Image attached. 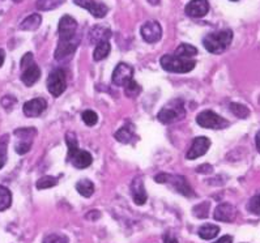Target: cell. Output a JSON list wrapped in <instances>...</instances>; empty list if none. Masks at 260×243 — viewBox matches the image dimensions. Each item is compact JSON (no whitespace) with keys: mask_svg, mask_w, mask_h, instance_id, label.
Listing matches in <instances>:
<instances>
[{"mask_svg":"<svg viewBox=\"0 0 260 243\" xmlns=\"http://www.w3.org/2000/svg\"><path fill=\"white\" fill-rule=\"evenodd\" d=\"M232 41L233 31L230 29H225V30L213 31V33H209L208 36H205L203 40V45H204L205 50L211 54H221L230 46Z\"/></svg>","mask_w":260,"mask_h":243,"instance_id":"1","label":"cell"},{"mask_svg":"<svg viewBox=\"0 0 260 243\" xmlns=\"http://www.w3.org/2000/svg\"><path fill=\"white\" fill-rule=\"evenodd\" d=\"M184 117H186V109L182 99H172L157 114V119L164 124L175 123L178 120L183 119Z\"/></svg>","mask_w":260,"mask_h":243,"instance_id":"2","label":"cell"},{"mask_svg":"<svg viewBox=\"0 0 260 243\" xmlns=\"http://www.w3.org/2000/svg\"><path fill=\"white\" fill-rule=\"evenodd\" d=\"M161 67L168 72L173 74H187V72L192 71L195 68L196 62L192 59L181 58L177 55H164L159 60Z\"/></svg>","mask_w":260,"mask_h":243,"instance_id":"3","label":"cell"},{"mask_svg":"<svg viewBox=\"0 0 260 243\" xmlns=\"http://www.w3.org/2000/svg\"><path fill=\"white\" fill-rule=\"evenodd\" d=\"M196 122L203 128L209 129H222L226 128L229 126V122L226 119H223L218 114L213 113L212 110H204L196 117Z\"/></svg>","mask_w":260,"mask_h":243,"instance_id":"4","label":"cell"},{"mask_svg":"<svg viewBox=\"0 0 260 243\" xmlns=\"http://www.w3.org/2000/svg\"><path fill=\"white\" fill-rule=\"evenodd\" d=\"M67 88L66 74L61 68H56L47 77V89L52 97H60Z\"/></svg>","mask_w":260,"mask_h":243,"instance_id":"5","label":"cell"},{"mask_svg":"<svg viewBox=\"0 0 260 243\" xmlns=\"http://www.w3.org/2000/svg\"><path fill=\"white\" fill-rule=\"evenodd\" d=\"M36 128H19L15 131L17 138L15 145V151L19 154H25L30 151L33 145V138L36 136Z\"/></svg>","mask_w":260,"mask_h":243,"instance_id":"6","label":"cell"},{"mask_svg":"<svg viewBox=\"0 0 260 243\" xmlns=\"http://www.w3.org/2000/svg\"><path fill=\"white\" fill-rule=\"evenodd\" d=\"M80 43V37H74V38H59L58 47L55 50V59L56 60H64V59L71 58L74 55L75 51H76L77 46Z\"/></svg>","mask_w":260,"mask_h":243,"instance_id":"7","label":"cell"},{"mask_svg":"<svg viewBox=\"0 0 260 243\" xmlns=\"http://www.w3.org/2000/svg\"><path fill=\"white\" fill-rule=\"evenodd\" d=\"M113 84L116 86H125L131 80H134V70L127 63H119L113 72Z\"/></svg>","mask_w":260,"mask_h":243,"instance_id":"8","label":"cell"},{"mask_svg":"<svg viewBox=\"0 0 260 243\" xmlns=\"http://www.w3.org/2000/svg\"><path fill=\"white\" fill-rule=\"evenodd\" d=\"M211 148V140L205 136H199V137H195L192 142L191 148L188 149L186 154L187 160H196V158L204 156L208 149Z\"/></svg>","mask_w":260,"mask_h":243,"instance_id":"9","label":"cell"},{"mask_svg":"<svg viewBox=\"0 0 260 243\" xmlns=\"http://www.w3.org/2000/svg\"><path fill=\"white\" fill-rule=\"evenodd\" d=\"M140 33L145 42L156 43L162 37V28L157 21H147L141 26Z\"/></svg>","mask_w":260,"mask_h":243,"instance_id":"10","label":"cell"},{"mask_svg":"<svg viewBox=\"0 0 260 243\" xmlns=\"http://www.w3.org/2000/svg\"><path fill=\"white\" fill-rule=\"evenodd\" d=\"M76 30H77V22L74 17L66 15L63 16L59 21L58 31H59V38H74L76 37Z\"/></svg>","mask_w":260,"mask_h":243,"instance_id":"11","label":"cell"},{"mask_svg":"<svg viewBox=\"0 0 260 243\" xmlns=\"http://www.w3.org/2000/svg\"><path fill=\"white\" fill-rule=\"evenodd\" d=\"M213 217L216 221L233 222L237 217L236 206L230 203L218 204V205L216 206V210H214Z\"/></svg>","mask_w":260,"mask_h":243,"instance_id":"12","label":"cell"},{"mask_svg":"<svg viewBox=\"0 0 260 243\" xmlns=\"http://www.w3.org/2000/svg\"><path fill=\"white\" fill-rule=\"evenodd\" d=\"M184 12L187 16L193 17V19L204 17L209 12L208 0H191L184 8Z\"/></svg>","mask_w":260,"mask_h":243,"instance_id":"13","label":"cell"},{"mask_svg":"<svg viewBox=\"0 0 260 243\" xmlns=\"http://www.w3.org/2000/svg\"><path fill=\"white\" fill-rule=\"evenodd\" d=\"M168 182L175 188L177 192H179V194L183 195V196H187V197L195 196V192H193V190L191 188L190 183L187 182V179L184 178L183 176H168V181H166V183H168Z\"/></svg>","mask_w":260,"mask_h":243,"instance_id":"14","label":"cell"},{"mask_svg":"<svg viewBox=\"0 0 260 243\" xmlns=\"http://www.w3.org/2000/svg\"><path fill=\"white\" fill-rule=\"evenodd\" d=\"M74 3L76 6L85 8L86 11L92 13V16L97 17V19H102L107 13V7L102 3H98L95 0H74Z\"/></svg>","mask_w":260,"mask_h":243,"instance_id":"15","label":"cell"},{"mask_svg":"<svg viewBox=\"0 0 260 243\" xmlns=\"http://www.w3.org/2000/svg\"><path fill=\"white\" fill-rule=\"evenodd\" d=\"M47 102L46 99L43 98H33L30 101H26L24 103V114L29 118H36L40 117L43 111L46 110Z\"/></svg>","mask_w":260,"mask_h":243,"instance_id":"16","label":"cell"},{"mask_svg":"<svg viewBox=\"0 0 260 243\" xmlns=\"http://www.w3.org/2000/svg\"><path fill=\"white\" fill-rule=\"evenodd\" d=\"M131 194L132 197H134L135 204H138V205H144L145 201H147L148 199V195L144 187V182H143V179H141L140 177H138V178H135L132 181Z\"/></svg>","mask_w":260,"mask_h":243,"instance_id":"17","label":"cell"},{"mask_svg":"<svg viewBox=\"0 0 260 243\" xmlns=\"http://www.w3.org/2000/svg\"><path fill=\"white\" fill-rule=\"evenodd\" d=\"M111 30L104 25H95L94 28H92L90 33H89V41L93 45H98L101 42H106L110 40Z\"/></svg>","mask_w":260,"mask_h":243,"instance_id":"18","label":"cell"},{"mask_svg":"<svg viewBox=\"0 0 260 243\" xmlns=\"http://www.w3.org/2000/svg\"><path fill=\"white\" fill-rule=\"evenodd\" d=\"M68 160L72 162V165H74L76 169H85V167L90 166L93 162L92 154L86 151H83V149H79V151H77L74 156H71Z\"/></svg>","mask_w":260,"mask_h":243,"instance_id":"19","label":"cell"},{"mask_svg":"<svg viewBox=\"0 0 260 243\" xmlns=\"http://www.w3.org/2000/svg\"><path fill=\"white\" fill-rule=\"evenodd\" d=\"M41 77V70L36 63H31L30 65H28L26 68L22 70L21 74V81L26 86H31L40 80Z\"/></svg>","mask_w":260,"mask_h":243,"instance_id":"20","label":"cell"},{"mask_svg":"<svg viewBox=\"0 0 260 243\" xmlns=\"http://www.w3.org/2000/svg\"><path fill=\"white\" fill-rule=\"evenodd\" d=\"M114 137H115L118 142L123 143V144H127V143L131 142L132 138H135V126H134L131 122H128V123L124 124L122 128H119L116 131Z\"/></svg>","mask_w":260,"mask_h":243,"instance_id":"21","label":"cell"},{"mask_svg":"<svg viewBox=\"0 0 260 243\" xmlns=\"http://www.w3.org/2000/svg\"><path fill=\"white\" fill-rule=\"evenodd\" d=\"M41 22H42V17L41 15L38 13H33V15L28 16L24 21L20 24V29L21 30H29V31H33V30H37L40 28Z\"/></svg>","mask_w":260,"mask_h":243,"instance_id":"22","label":"cell"},{"mask_svg":"<svg viewBox=\"0 0 260 243\" xmlns=\"http://www.w3.org/2000/svg\"><path fill=\"white\" fill-rule=\"evenodd\" d=\"M220 233V228H218L217 225H213V224H205L203 226H200L199 231V237L204 240H209V239H213L216 238Z\"/></svg>","mask_w":260,"mask_h":243,"instance_id":"23","label":"cell"},{"mask_svg":"<svg viewBox=\"0 0 260 243\" xmlns=\"http://www.w3.org/2000/svg\"><path fill=\"white\" fill-rule=\"evenodd\" d=\"M110 51H111V46H110V43H109V41L98 43L97 46H95L94 51H93V59H94L95 62L104 60L105 58L109 56Z\"/></svg>","mask_w":260,"mask_h":243,"instance_id":"24","label":"cell"},{"mask_svg":"<svg viewBox=\"0 0 260 243\" xmlns=\"http://www.w3.org/2000/svg\"><path fill=\"white\" fill-rule=\"evenodd\" d=\"M76 190L81 196L90 197L94 192V185L89 179H81L76 183Z\"/></svg>","mask_w":260,"mask_h":243,"instance_id":"25","label":"cell"},{"mask_svg":"<svg viewBox=\"0 0 260 243\" xmlns=\"http://www.w3.org/2000/svg\"><path fill=\"white\" fill-rule=\"evenodd\" d=\"M174 55L181 56V58L190 59L192 58V56L198 55V49H196L195 46H192V45H188V43H182V45H179V46L177 47Z\"/></svg>","mask_w":260,"mask_h":243,"instance_id":"26","label":"cell"},{"mask_svg":"<svg viewBox=\"0 0 260 243\" xmlns=\"http://www.w3.org/2000/svg\"><path fill=\"white\" fill-rule=\"evenodd\" d=\"M12 204V194L4 186H0V212L8 210Z\"/></svg>","mask_w":260,"mask_h":243,"instance_id":"27","label":"cell"},{"mask_svg":"<svg viewBox=\"0 0 260 243\" xmlns=\"http://www.w3.org/2000/svg\"><path fill=\"white\" fill-rule=\"evenodd\" d=\"M230 110L237 118L239 119H246V118L250 115V110L248 108H246L245 105H242V103H236V102H233L230 103Z\"/></svg>","mask_w":260,"mask_h":243,"instance_id":"28","label":"cell"},{"mask_svg":"<svg viewBox=\"0 0 260 243\" xmlns=\"http://www.w3.org/2000/svg\"><path fill=\"white\" fill-rule=\"evenodd\" d=\"M58 185V178L55 177H51V176H45L42 178H40L36 183L38 190H46V188H51L54 186Z\"/></svg>","mask_w":260,"mask_h":243,"instance_id":"29","label":"cell"},{"mask_svg":"<svg viewBox=\"0 0 260 243\" xmlns=\"http://www.w3.org/2000/svg\"><path fill=\"white\" fill-rule=\"evenodd\" d=\"M64 0H38L37 8L40 11H50L54 8H58Z\"/></svg>","mask_w":260,"mask_h":243,"instance_id":"30","label":"cell"},{"mask_svg":"<svg viewBox=\"0 0 260 243\" xmlns=\"http://www.w3.org/2000/svg\"><path fill=\"white\" fill-rule=\"evenodd\" d=\"M66 140H67V145H68V158L71 156H74L77 151H79V144H77V138L76 135L74 132H68L66 135Z\"/></svg>","mask_w":260,"mask_h":243,"instance_id":"31","label":"cell"},{"mask_svg":"<svg viewBox=\"0 0 260 243\" xmlns=\"http://www.w3.org/2000/svg\"><path fill=\"white\" fill-rule=\"evenodd\" d=\"M140 92H141V86L139 85L135 80H131L127 85L124 86L125 95L129 97V98H135V97H138V95L140 94Z\"/></svg>","mask_w":260,"mask_h":243,"instance_id":"32","label":"cell"},{"mask_svg":"<svg viewBox=\"0 0 260 243\" xmlns=\"http://www.w3.org/2000/svg\"><path fill=\"white\" fill-rule=\"evenodd\" d=\"M192 213L198 219H207L209 215V203L204 201V203L199 204V205L193 206Z\"/></svg>","mask_w":260,"mask_h":243,"instance_id":"33","label":"cell"},{"mask_svg":"<svg viewBox=\"0 0 260 243\" xmlns=\"http://www.w3.org/2000/svg\"><path fill=\"white\" fill-rule=\"evenodd\" d=\"M7 148H8V135L0 137V169L7 162Z\"/></svg>","mask_w":260,"mask_h":243,"instance_id":"34","label":"cell"},{"mask_svg":"<svg viewBox=\"0 0 260 243\" xmlns=\"http://www.w3.org/2000/svg\"><path fill=\"white\" fill-rule=\"evenodd\" d=\"M81 118H83L84 123H85L86 126H89V127L95 126V124H97V122H98L97 113H95V111H93V110H85L83 114H81Z\"/></svg>","mask_w":260,"mask_h":243,"instance_id":"35","label":"cell"},{"mask_svg":"<svg viewBox=\"0 0 260 243\" xmlns=\"http://www.w3.org/2000/svg\"><path fill=\"white\" fill-rule=\"evenodd\" d=\"M248 211L254 215L260 216V194L251 199L248 203Z\"/></svg>","mask_w":260,"mask_h":243,"instance_id":"36","label":"cell"},{"mask_svg":"<svg viewBox=\"0 0 260 243\" xmlns=\"http://www.w3.org/2000/svg\"><path fill=\"white\" fill-rule=\"evenodd\" d=\"M43 243H68V239L66 237L58 235V234H51L43 239Z\"/></svg>","mask_w":260,"mask_h":243,"instance_id":"37","label":"cell"},{"mask_svg":"<svg viewBox=\"0 0 260 243\" xmlns=\"http://www.w3.org/2000/svg\"><path fill=\"white\" fill-rule=\"evenodd\" d=\"M15 105H16V99L13 98V97H11V95H6V97L2 98V106H3L6 110H11Z\"/></svg>","mask_w":260,"mask_h":243,"instance_id":"38","label":"cell"},{"mask_svg":"<svg viewBox=\"0 0 260 243\" xmlns=\"http://www.w3.org/2000/svg\"><path fill=\"white\" fill-rule=\"evenodd\" d=\"M31 63H34V59H33V54L31 53H26L21 59V70L26 68L28 65H30Z\"/></svg>","mask_w":260,"mask_h":243,"instance_id":"39","label":"cell"},{"mask_svg":"<svg viewBox=\"0 0 260 243\" xmlns=\"http://www.w3.org/2000/svg\"><path fill=\"white\" fill-rule=\"evenodd\" d=\"M212 170H213V167H212L211 165H208V163H204V165H202V166L198 167V169H196V171L202 172V174H209V172H212Z\"/></svg>","mask_w":260,"mask_h":243,"instance_id":"40","label":"cell"},{"mask_svg":"<svg viewBox=\"0 0 260 243\" xmlns=\"http://www.w3.org/2000/svg\"><path fill=\"white\" fill-rule=\"evenodd\" d=\"M164 243H179V242H178V239L173 235L172 233H166L165 235H164Z\"/></svg>","mask_w":260,"mask_h":243,"instance_id":"41","label":"cell"},{"mask_svg":"<svg viewBox=\"0 0 260 243\" xmlns=\"http://www.w3.org/2000/svg\"><path fill=\"white\" fill-rule=\"evenodd\" d=\"M168 176L169 174H166V172H159L158 176L154 177V181H156L157 183H166V181H168Z\"/></svg>","mask_w":260,"mask_h":243,"instance_id":"42","label":"cell"},{"mask_svg":"<svg viewBox=\"0 0 260 243\" xmlns=\"http://www.w3.org/2000/svg\"><path fill=\"white\" fill-rule=\"evenodd\" d=\"M213 243H233V237L232 235H223V237H221L220 239Z\"/></svg>","mask_w":260,"mask_h":243,"instance_id":"43","label":"cell"},{"mask_svg":"<svg viewBox=\"0 0 260 243\" xmlns=\"http://www.w3.org/2000/svg\"><path fill=\"white\" fill-rule=\"evenodd\" d=\"M255 144H256L257 152L260 153V131L256 133V137H255Z\"/></svg>","mask_w":260,"mask_h":243,"instance_id":"44","label":"cell"},{"mask_svg":"<svg viewBox=\"0 0 260 243\" xmlns=\"http://www.w3.org/2000/svg\"><path fill=\"white\" fill-rule=\"evenodd\" d=\"M4 59H6V53H4V50H0V67L3 65Z\"/></svg>","mask_w":260,"mask_h":243,"instance_id":"45","label":"cell"},{"mask_svg":"<svg viewBox=\"0 0 260 243\" xmlns=\"http://www.w3.org/2000/svg\"><path fill=\"white\" fill-rule=\"evenodd\" d=\"M148 3L152 4V6H157V4H159V0H148Z\"/></svg>","mask_w":260,"mask_h":243,"instance_id":"46","label":"cell"},{"mask_svg":"<svg viewBox=\"0 0 260 243\" xmlns=\"http://www.w3.org/2000/svg\"><path fill=\"white\" fill-rule=\"evenodd\" d=\"M13 2H15V3H21L22 0H13Z\"/></svg>","mask_w":260,"mask_h":243,"instance_id":"47","label":"cell"},{"mask_svg":"<svg viewBox=\"0 0 260 243\" xmlns=\"http://www.w3.org/2000/svg\"><path fill=\"white\" fill-rule=\"evenodd\" d=\"M232 2H238V0H232Z\"/></svg>","mask_w":260,"mask_h":243,"instance_id":"48","label":"cell"}]
</instances>
